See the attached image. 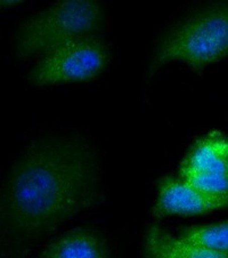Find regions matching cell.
<instances>
[{
    "label": "cell",
    "mask_w": 228,
    "mask_h": 258,
    "mask_svg": "<svg viewBox=\"0 0 228 258\" xmlns=\"http://www.w3.org/2000/svg\"><path fill=\"white\" fill-rule=\"evenodd\" d=\"M97 166L88 146L72 140L33 144L15 162L4 185L2 224L32 240L100 201Z\"/></svg>",
    "instance_id": "obj_1"
},
{
    "label": "cell",
    "mask_w": 228,
    "mask_h": 258,
    "mask_svg": "<svg viewBox=\"0 0 228 258\" xmlns=\"http://www.w3.org/2000/svg\"><path fill=\"white\" fill-rule=\"evenodd\" d=\"M104 24V10L94 0L56 3L28 19L15 36V50L22 59L51 53L72 41L95 37Z\"/></svg>",
    "instance_id": "obj_2"
},
{
    "label": "cell",
    "mask_w": 228,
    "mask_h": 258,
    "mask_svg": "<svg viewBox=\"0 0 228 258\" xmlns=\"http://www.w3.org/2000/svg\"><path fill=\"white\" fill-rule=\"evenodd\" d=\"M228 57V3L208 6L170 30L158 46L150 75L180 62L200 71Z\"/></svg>",
    "instance_id": "obj_3"
},
{
    "label": "cell",
    "mask_w": 228,
    "mask_h": 258,
    "mask_svg": "<svg viewBox=\"0 0 228 258\" xmlns=\"http://www.w3.org/2000/svg\"><path fill=\"white\" fill-rule=\"evenodd\" d=\"M111 50L95 37L72 41L41 57L29 79L37 86L85 83L106 70Z\"/></svg>",
    "instance_id": "obj_4"
},
{
    "label": "cell",
    "mask_w": 228,
    "mask_h": 258,
    "mask_svg": "<svg viewBox=\"0 0 228 258\" xmlns=\"http://www.w3.org/2000/svg\"><path fill=\"white\" fill-rule=\"evenodd\" d=\"M178 176L205 193L228 196V136L213 131L193 142Z\"/></svg>",
    "instance_id": "obj_5"
},
{
    "label": "cell",
    "mask_w": 228,
    "mask_h": 258,
    "mask_svg": "<svg viewBox=\"0 0 228 258\" xmlns=\"http://www.w3.org/2000/svg\"><path fill=\"white\" fill-rule=\"evenodd\" d=\"M228 208V196L205 193L179 176H163L157 183V199L152 208L156 218L199 216Z\"/></svg>",
    "instance_id": "obj_6"
},
{
    "label": "cell",
    "mask_w": 228,
    "mask_h": 258,
    "mask_svg": "<svg viewBox=\"0 0 228 258\" xmlns=\"http://www.w3.org/2000/svg\"><path fill=\"white\" fill-rule=\"evenodd\" d=\"M38 258H110V253L96 232L77 227L51 241Z\"/></svg>",
    "instance_id": "obj_7"
},
{
    "label": "cell",
    "mask_w": 228,
    "mask_h": 258,
    "mask_svg": "<svg viewBox=\"0 0 228 258\" xmlns=\"http://www.w3.org/2000/svg\"><path fill=\"white\" fill-rule=\"evenodd\" d=\"M145 258H228L219 252L184 242L159 225H150L144 236Z\"/></svg>",
    "instance_id": "obj_8"
},
{
    "label": "cell",
    "mask_w": 228,
    "mask_h": 258,
    "mask_svg": "<svg viewBox=\"0 0 228 258\" xmlns=\"http://www.w3.org/2000/svg\"><path fill=\"white\" fill-rule=\"evenodd\" d=\"M176 236L184 242L228 253V219L211 224L183 227Z\"/></svg>",
    "instance_id": "obj_9"
},
{
    "label": "cell",
    "mask_w": 228,
    "mask_h": 258,
    "mask_svg": "<svg viewBox=\"0 0 228 258\" xmlns=\"http://www.w3.org/2000/svg\"><path fill=\"white\" fill-rule=\"evenodd\" d=\"M21 3L22 2H2L0 3V5H2V7L8 8V7H14L16 5H20Z\"/></svg>",
    "instance_id": "obj_10"
}]
</instances>
